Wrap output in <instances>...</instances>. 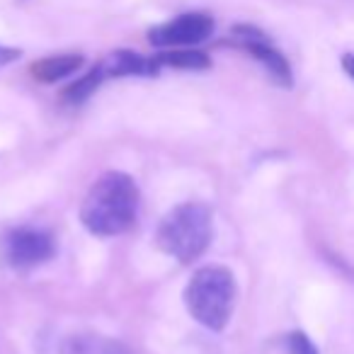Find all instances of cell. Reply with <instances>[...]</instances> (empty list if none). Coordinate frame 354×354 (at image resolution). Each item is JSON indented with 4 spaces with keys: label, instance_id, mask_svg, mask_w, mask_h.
I'll return each mask as SVG.
<instances>
[{
    "label": "cell",
    "instance_id": "obj_1",
    "mask_svg": "<svg viewBox=\"0 0 354 354\" xmlns=\"http://www.w3.org/2000/svg\"><path fill=\"white\" fill-rule=\"evenodd\" d=\"M141 192L131 175L109 170L97 177L80 207V221L93 236L114 238L131 231L138 218Z\"/></svg>",
    "mask_w": 354,
    "mask_h": 354
},
{
    "label": "cell",
    "instance_id": "obj_2",
    "mask_svg": "<svg viewBox=\"0 0 354 354\" xmlns=\"http://www.w3.org/2000/svg\"><path fill=\"white\" fill-rule=\"evenodd\" d=\"M214 236V214L202 202H185L162 216L156 245L180 265H192L207 252Z\"/></svg>",
    "mask_w": 354,
    "mask_h": 354
},
{
    "label": "cell",
    "instance_id": "obj_3",
    "mask_svg": "<svg viewBox=\"0 0 354 354\" xmlns=\"http://www.w3.org/2000/svg\"><path fill=\"white\" fill-rule=\"evenodd\" d=\"M238 299L236 277L223 265L199 267L185 286V306L199 325L221 333L233 315Z\"/></svg>",
    "mask_w": 354,
    "mask_h": 354
},
{
    "label": "cell",
    "instance_id": "obj_4",
    "mask_svg": "<svg viewBox=\"0 0 354 354\" xmlns=\"http://www.w3.org/2000/svg\"><path fill=\"white\" fill-rule=\"evenodd\" d=\"M56 241L49 231L37 226H15L0 236V260L12 270H32L49 262Z\"/></svg>",
    "mask_w": 354,
    "mask_h": 354
},
{
    "label": "cell",
    "instance_id": "obj_5",
    "mask_svg": "<svg viewBox=\"0 0 354 354\" xmlns=\"http://www.w3.org/2000/svg\"><path fill=\"white\" fill-rule=\"evenodd\" d=\"M231 44L236 49L245 51L248 56L257 61L265 68V73L272 78V83L279 88H291L294 85V71L284 54L274 46V41L255 25H233L228 35Z\"/></svg>",
    "mask_w": 354,
    "mask_h": 354
},
{
    "label": "cell",
    "instance_id": "obj_6",
    "mask_svg": "<svg viewBox=\"0 0 354 354\" xmlns=\"http://www.w3.org/2000/svg\"><path fill=\"white\" fill-rule=\"evenodd\" d=\"M214 17L207 12H183L172 20L148 30V41L156 49H185L197 46L214 35Z\"/></svg>",
    "mask_w": 354,
    "mask_h": 354
},
{
    "label": "cell",
    "instance_id": "obj_7",
    "mask_svg": "<svg viewBox=\"0 0 354 354\" xmlns=\"http://www.w3.org/2000/svg\"><path fill=\"white\" fill-rule=\"evenodd\" d=\"M102 68L107 78H129V75H136V78H156L160 73V66H158L156 56L148 59L136 51L129 49H117L102 61Z\"/></svg>",
    "mask_w": 354,
    "mask_h": 354
},
{
    "label": "cell",
    "instance_id": "obj_8",
    "mask_svg": "<svg viewBox=\"0 0 354 354\" xmlns=\"http://www.w3.org/2000/svg\"><path fill=\"white\" fill-rule=\"evenodd\" d=\"M59 354H133L122 339L97 333H75L61 342Z\"/></svg>",
    "mask_w": 354,
    "mask_h": 354
},
{
    "label": "cell",
    "instance_id": "obj_9",
    "mask_svg": "<svg viewBox=\"0 0 354 354\" xmlns=\"http://www.w3.org/2000/svg\"><path fill=\"white\" fill-rule=\"evenodd\" d=\"M85 64L83 54H56V56H46V59L32 64L30 73L32 78H37L39 83H59V80L68 78V75L78 73L80 66Z\"/></svg>",
    "mask_w": 354,
    "mask_h": 354
},
{
    "label": "cell",
    "instance_id": "obj_10",
    "mask_svg": "<svg viewBox=\"0 0 354 354\" xmlns=\"http://www.w3.org/2000/svg\"><path fill=\"white\" fill-rule=\"evenodd\" d=\"M156 61L160 68H175V71H207L212 68V59L209 54L192 46L185 49H162L160 54H156Z\"/></svg>",
    "mask_w": 354,
    "mask_h": 354
},
{
    "label": "cell",
    "instance_id": "obj_11",
    "mask_svg": "<svg viewBox=\"0 0 354 354\" xmlns=\"http://www.w3.org/2000/svg\"><path fill=\"white\" fill-rule=\"evenodd\" d=\"M107 80V75H104V68L102 64H97L95 68H90L85 75H80L75 83H71L68 88H64V93H61V100L68 104H83L85 100H90L95 95V90L100 88V85Z\"/></svg>",
    "mask_w": 354,
    "mask_h": 354
},
{
    "label": "cell",
    "instance_id": "obj_12",
    "mask_svg": "<svg viewBox=\"0 0 354 354\" xmlns=\"http://www.w3.org/2000/svg\"><path fill=\"white\" fill-rule=\"evenodd\" d=\"M286 349H289V354H318V347L313 344V339L306 333H301V330H294V333L286 335Z\"/></svg>",
    "mask_w": 354,
    "mask_h": 354
},
{
    "label": "cell",
    "instance_id": "obj_13",
    "mask_svg": "<svg viewBox=\"0 0 354 354\" xmlns=\"http://www.w3.org/2000/svg\"><path fill=\"white\" fill-rule=\"evenodd\" d=\"M22 56L20 49H15V46H3L0 44V68H6V66L15 64L17 59Z\"/></svg>",
    "mask_w": 354,
    "mask_h": 354
},
{
    "label": "cell",
    "instance_id": "obj_14",
    "mask_svg": "<svg viewBox=\"0 0 354 354\" xmlns=\"http://www.w3.org/2000/svg\"><path fill=\"white\" fill-rule=\"evenodd\" d=\"M339 64H342V71H344V73L349 75V80H354V54H342Z\"/></svg>",
    "mask_w": 354,
    "mask_h": 354
}]
</instances>
